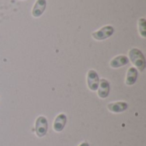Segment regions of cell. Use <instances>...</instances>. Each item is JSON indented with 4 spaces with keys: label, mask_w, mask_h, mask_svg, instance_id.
<instances>
[{
    "label": "cell",
    "mask_w": 146,
    "mask_h": 146,
    "mask_svg": "<svg viewBox=\"0 0 146 146\" xmlns=\"http://www.w3.org/2000/svg\"><path fill=\"white\" fill-rule=\"evenodd\" d=\"M128 55L133 65L138 69H139V71H144L146 67V61L142 51L137 48H133L129 50Z\"/></svg>",
    "instance_id": "6da1fadb"
},
{
    "label": "cell",
    "mask_w": 146,
    "mask_h": 146,
    "mask_svg": "<svg viewBox=\"0 0 146 146\" xmlns=\"http://www.w3.org/2000/svg\"><path fill=\"white\" fill-rule=\"evenodd\" d=\"M139 31L143 38L146 37V20L145 18H140L139 20Z\"/></svg>",
    "instance_id": "8fae6325"
},
{
    "label": "cell",
    "mask_w": 146,
    "mask_h": 146,
    "mask_svg": "<svg viewBox=\"0 0 146 146\" xmlns=\"http://www.w3.org/2000/svg\"><path fill=\"white\" fill-rule=\"evenodd\" d=\"M48 131V121L44 116H38L35 121V133L38 138H43Z\"/></svg>",
    "instance_id": "3957f363"
},
{
    "label": "cell",
    "mask_w": 146,
    "mask_h": 146,
    "mask_svg": "<svg viewBox=\"0 0 146 146\" xmlns=\"http://www.w3.org/2000/svg\"><path fill=\"white\" fill-rule=\"evenodd\" d=\"M99 85V77L97 71L91 69L87 73V86L91 91H97Z\"/></svg>",
    "instance_id": "277c9868"
},
{
    "label": "cell",
    "mask_w": 146,
    "mask_h": 146,
    "mask_svg": "<svg viewBox=\"0 0 146 146\" xmlns=\"http://www.w3.org/2000/svg\"><path fill=\"white\" fill-rule=\"evenodd\" d=\"M79 146H90V145L87 142H83V143H81Z\"/></svg>",
    "instance_id": "7c38bea8"
},
{
    "label": "cell",
    "mask_w": 146,
    "mask_h": 146,
    "mask_svg": "<svg viewBox=\"0 0 146 146\" xmlns=\"http://www.w3.org/2000/svg\"><path fill=\"white\" fill-rule=\"evenodd\" d=\"M138 75H139V72L138 69L132 67L129 68V69L127 70V78H126V84L127 86H133L135 84L137 79H138Z\"/></svg>",
    "instance_id": "30bf717a"
},
{
    "label": "cell",
    "mask_w": 146,
    "mask_h": 146,
    "mask_svg": "<svg viewBox=\"0 0 146 146\" xmlns=\"http://www.w3.org/2000/svg\"><path fill=\"white\" fill-rule=\"evenodd\" d=\"M66 123H67V116L65 114H59L55 121H54V123H53V129L55 130V132L56 133H60L62 132L65 126H66Z\"/></svg>",
    "instance_id": "52a82bcc"
},
{
    "label": "cell",
    "mask_w": 146,
    "mask_h": 146,
    "mask_svg": "<svg viewBox=\"0 0 146 146\" xmlns=\"http://www.w3.org/2000/svg\"><path fill=\"white\" fill-rule=\"evenodd\" d=\"M108 110L113 113H121L127 110V104L126 102H115L108 104Z\"/></svg>",
    "instance_id": "9c48e42d"
},
{
    "label": "cell",
    "mask_w": 146,
    "mask_h": 146,
    "mask_svg": "<svg viewBox=\"0 0 146 146\" xmlns=\"http://www.w3.org/2000/svg\"><path fill=\"white\" fill-rule=\"evenodd\" d=\"M98 95L99 98H108L110 92V82L105 80V79H102L99 80V85H98Z\"/></svg>",
    "instance_id": "5b68a950"
},
{
    "label": "cell",
    "mask_w": 146,
    "mask_h": 146,
    "mask_svg": "<svg viewBox=\"0 0 146 146\" xmlns=\"http://www.w3.org/2000/svg\"><path fill=\"white\" fill-rule=\"evenodd\" d=\"M114 32H115L114 27L112 26L108 25V26L103 27L102 28H100L99 30H98L96 32H93L92 33V36L94 39L101 41V40H104V39H107L110 37H111L113 35Z\"/></svg>",
    "instance_id": "7a4b0ae2"
},
{
    "label": "cell",
    "mask_w": 146,
    "mask_h": 146,
    "mask_svg": "<svg viewBox=\"0 0 146 146\" xmlns=\"http://www.w3.org/2000/svg\"><path fill=\"white\" fill-rule=\"evenodd\" d=\"M128 62H129V59L127 56H126L124 55H120V56H117L115 58H113L110 61V65L113 68H121V67H123V66L128 64Z\"/></svg>",
    "instance_id": "ba28073f"
},
{
    "label": "cell",
    "mask_w": 146,
    "mask_h": 146,
    "mask_svg": "<svg viewBox=\"0 0 146 146\" xmlns=\"http://www.w3.org/2000/svg\"><path fill=\"white\" fill-rule=\"evenodd\" d=\"M46 4H47L46 0H36L32 10L33 16L35 18L40 17L44 14L46 9Z\"/></svg>",
    "instance_id": "8992f818"
}]
</instances>
